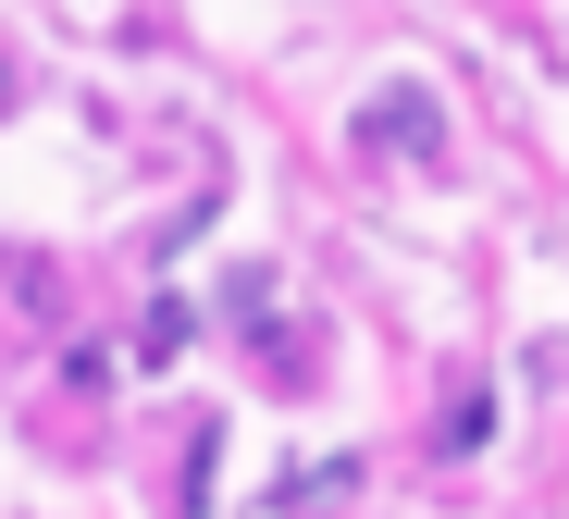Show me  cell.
<instances>
[{
    "mask_svg": "<svg viewBox=\"0 0 569 519\" xmlns=\"http://www.w3.org/2000/svg\"><path fill=\"white\" fill-rule=\"evenodd\" d=\"M186 347H199V309H186V297H161L149 322H137V371H173Z\"/></svg>",
    "mask_w": 569,
    "mask_h": 519,
    "instance_id": "7a4b0ae2",
    "label": "cell"
},
{
    "mask_svg": "<svg viewBox=\"0 0 569 519\" xmlns=\"http://www.w3.org/2000/svg\"><path fill=\"white\" fill-rule=\"evenodd\" d=\"M13 99H26V74H13V62H0V112H13Z\"/></svg>",
    "mask_w": 569,
    "mask_h": 519,
    "instance_id": "277c9868",
    "label": "cell"
},
{
    "mask_svg": "<svg viewBox=\"0 0 569 519\" xmlns=\"http://www.w3.org/2000/svg\"><path fill=\"white\" fill-rule=\"evenodd\" d=\"M483 421H496V408H483V383H470V396L446 408V458H470V446H483Z\"/></svg>",
    "mask_w": 569,
    "mask_h": 519,
    "instance_id": "3957f363",
    "label": "cell"
},
{
    "mask_svg": "<svg viewBox=\"0 0 569 519\" xmlns=\"http://www.w3.org/2000/svg\"><path fill=\"white\" fill-rule=\"evenodd\" d=\"M347 137H359L371 161H446V99L397 74V87H371V99H359V124H347Z\"/></svg>",
    "mask_w": 569,
    "mask_h": 519,
    "instance_id": "6da1fadb",
    "label": "cell"
}]
</instances>
